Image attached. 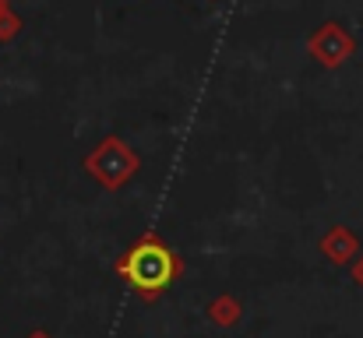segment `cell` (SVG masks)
I'll return each mask as SVG.
<instances>
[{
  "label": "cell",
  "mask_w": 363,
  "mask_h": 338,
  "mask_svg": "<svg viewBox=\"0 0 363 338\" xmlns=\"http://www.w3.org/2000/svg\"><path fill=\"white\" fill-rule=\"evenodd\" d=\"M117 275L123 282L141 293L145 300H155L159 293H166L173 286V278L180 275V261L177 254L159 240V236H145L138 240L117 264Z\"/></svg>",
  "instance_id": "cell-1"
},
{
  "label": "cell",
  "mask_w": 363,
  "mask_h": 338,
  "mask_svg": "<svg viewBox=\"0 0 363 338\" xmlns=\"http://www.w3.org/2000/svg\"><path fill=\"white\" fill-rule=\"evenodd\" d=\"M32 338H50V335H46V332H35V335H32Z\"/></svg>",
  "instance_id": "cell-3"
},
{
  "label": "cell",
  "mask_w": 363,
  "mask_h": 338,
  "mask_svg": "<svg viewBox=\"0 0 363 338\" xmlns=\"http://www.w3.org/2000/svg\"><path fill=\"white\" fill-rule=\"evenodd\" d=\"M212 317L219 325H230V321H237V307L230 300H219V303H212Z\"/></svg>",
  "instance_id": "cell-2"
}]
</instances>
